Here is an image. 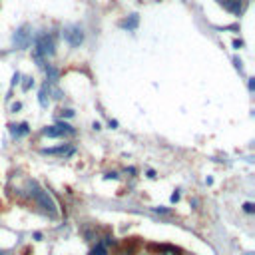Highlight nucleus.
<instances>
[{"label": "nucleus", "instance_id": "obj_1", "mask_svg": "<svg viewBox=\"0 0 255 255\" xmlns=\"http://www.w3.org/2000/svg\"><path fill=\"white\" fill-rule=\"evenodd\" d=\"M28 187H30V191H28V198L44 211L46 216H50V218H58V205H56V201H54V198L48 194L46 189H42L34 180L32 182H28Z\"/></svg>", "mask_w": 255, "mask_h": 255}, {"label": "nucleus", "instance_id": "obj_2", "mask_svg": "<svg viewBox=\"0 0 255 255\" xmlns=\"http://www.w3.org/2000/svg\"><path fill=\"white\" fill-rule=\"evenodd\" d=\"M56 54V46H54V40L50 34H40L36 38V44H34V56L42 58V60H48Z\"/></svg>", "mask_w": 255, "mask_h": 255}, {"label": "nucleus", "instance_id": "obj_3", "mask_svg": "<svg viewBox=\"0 0 255 255\" xmlns=\"http://www.w3.org/2000/svg\"><path fill=\"white\" fill-rule=\"evenodd\" d=\"M62 36H64V40L68 42V44L72 46V48H78L82 42H84V30L78 26V24H70V26H64V30H62Z\"/></svg>", "mask_w": 255, "mask_h": 255}, {"label": "nucleus", "instance_id": "obj_4", "mask_svg": "<svg viewBox=\"0 0 255 255\" xmlns=\"http://www.w3.org/2000/svg\"><path fill=\"white\" fill-rule=\"evenodd\" d=\"M30 42H32V30H30L28 24H22V26H20V28L14 32L12 44H14L16 48H20V50H24V48L30 46Z\"/></svg>", "mask_w": 255, "mask_h": 255}, {"label": "nucleus", "instance_id": "obj_5", "mask_svg": "<svg viewBox=\"0 0 255 255\" xmlns=\"http://www.w3.org/2000/svg\"><path fill=\"white\" fill-rule=\"evenodd\" d=\"M42 154H46V156H72L74 154V147L68 146V144H62L60 147H44Z\"/></svg>", "mask_w": 255, "mask_h": 255}, {"label": "nucleus", "instance_id": "obj_6", "mask_svg": "<svg viewBox=\"0 0 255 255\" xmlns=\"http://www.w3.org/2000/svg\"><path fill=\"white\" fill-rule=\"evenodd\" d=\"M8 130H10V136L18 140V138H22V136L30 134V126H28L26 122H22V124H10Z\"/></svg>", "mask_w": 255, "mask_h": 255}, {"label": "nucleus", "instance_id": "obj_7", "mask_svg": "<svg viewBox=\"0 0 255 255\" xmlns=\"http://www.w3.org/2000/svg\"><path fill=\"white\" fill-rule=\"evenodd\" d=\"M219 2L233 14H241L243 10V0H219Z\"/></svg>", "mask_w": 255, "mask_h": 255}, {"label": "nucleus", "instance_id": "obj_8", "mask_svg": "<svg viewBox=\"0 0 255 255\" xmlns=\"http://www.w3.org/2000/svg\"><path fill=\"white\" fill-rule=\"evenodd\" d=\"M42 136H48V138H64V136H68V134L64 132L62 128H58V126H46L44 130H42Z\"/></svg>", "mask_w": 255, "mask_h": 255}, {"label": "nucleus", "instance_id": "obj_9", "mask_svg": "<svg viewBox=\"0 0 255 255\" xmlns=\"http://www.w3.org/2000/svg\"><path fill=\"white\" fill-rule=\"evenodd\" d=\"M138 24H140V16L138 14H130V18H126V20H122V22H120V26L124 30H136Z\"/></svg>", "mask_w": 255, "mask_h": 255}, {"label": "nucleus", "instance_id": "obj_10", "mask_svg": "<svg viewBox=\"0 0 255 255\" xmlns=\"http://www.w3.org/2000/svg\"><path fill=\"white\" fill-rule=\"evenodd\" d=\"M50 86L48 84H44V86L40 88V92H38V102H40V106L42 108H48V104H50Z\"/></svg>", "mask_w": 255, "mask_h": 255}, {"label": "nucleus", "instance_id": "obj_11", "mask_svg": "<svg viewBox=\"0 0 255 255\" xmlns=\"http://www.w3.org/2000/svg\"><path fill=\"white\" fill-rule=\"evenodd\" d=\"M46 68V78H48V82H58L60 80V70L58 68H54V66H44Z\"/></svg>", "mask_w": 255, "mask_h": 255}, {"label": "nucleus", "instance_id": "obj_12", "mask_svg": "<svg viewBox=\"0 0 255 255\" xmlns=\"http://www.w3.org/2000/svg\"><path fill=\"white\" fill-rule=\"evenodd\" d=\"M88 255H110V253H108V247H104V245L98 241V243L90 249V253H88Z\"/></svg>", "mask_w": 255, "mask_h": 255}, {"label": "nucleus", "instance_id": "obj_13", "mask_svg": "<svg viewBox=\"0 0 255 255\" xmlns=\"http://www.w3.org/2000/svg\"><path fill=\"white\" fill-rule=\"evenodd\" d=\"M160 255H180V251L169 247V245H164V247H160Z\"/></svg>", "mask_w": 255, "mask_h": 255}, {"label": "nucleus", "instance_id": "obj_14", "mask_svg": "<svg viewBox=\"0 0 255 255\" xmlns=\"http://www.w3.org/2000/svg\"><path fill=\"white\" fill-rule=\"evenodd\" d=\"M100 243H102L104 247H110V245L114 247V245H118V241L114 239V236H110V233H108V236H104V241H100Z\"/></svg>", "mask_w": 255, "mask_h": 255}, {"label": "nucleus", "instance_id": "obj_15", "mask_svg": "<svg viewBox=\"0 0 255 255\" xmlns=\"http://www.w3.org/2000/svg\"><path fill=\"white\" fill-rule=\"evenodd\" d=\"M243 211H245V214H253V211H255V205H253L251 201H245V203H243Z\"/></svg>", "mask_w": 255, "mask_h": 255}, {"label": "nucleus", "instance_id": "obj_16", "mask_svg": "<svg viewBox=\"0 0 255 255\" xmlns=\"http://www.w3.org/2000/svg\"><path fill=\"white\" fill-rule=\"evenodd\" d=\"M32 86H34V80H32V78H26V82H24V86H22V90L26 92V90H30Z\"/></svg>", "mask_w": 255, "mask_h": 255}, {"label": "nucleus", "instance_id": "obj_17", "mask_svg": "<svg viewBox=\"0 0 255 255\" xmlns=\"http://www.w3.org/2000/svg\"><path fill=\"white\" fill-rule=\"evenodd\" d=\"M154 211H158V214H164V216H169V209H165V207H154Z\"/></svg>", "mask_w": 255, "mask_h": 255}, {"label": "nucleus", "instance_id": "obj_18", "mask_svg": "<svg viewBox=\"0 0 255 255\" xmlns=\"http://www.w3.org/2000/svg\"><path fill=\"white\" fill-rule=\"evenodd\" d=\"M18 110H22V104H20V102L12 104V108H10V112H18Z\"/></svg>", "mask_w": 255, "mask_h": 255}, {"label": "nucleus", "instance_id": "obj_19", "mask_svg": "<svg viewBox=\"0 0 255 255\" xmlns=\"http://www.w3.org/2000/svg\"><path fill=\"white\" fill-rule=\"evenodd\" d=\"M60 112H62L64 118H72L74 116V110H60Z\"/></svg>", "mask_w": 255, "mask_h": 255}, {"label": "nucleus", "instance_id": "obj_20", "mask_svg": "<svg viewBox=\"0 0 255 255\" xmlns=\"http://www.w3.org/2000/svg\"><path fill=\"white\" fill-rule=\"evenodd\" d=\"M106 180H118V174H116V172H110V174H106Z\"/></svg>", "mask_w": 255, "mask_h": 255}, {"label": "nucleus", "instance_id": "obj_21", "mask_svg": "<svg viewBox=\"0 0 255 255\" xmlns=\"http://www.w3.org/2000/svg\"><path fill=\"white\" fill-rule=\"evenodd\" d=\"M18 82H20V74L16 72V74L12 76V86H16V84H18Z\"/></svg>", "mask_w": 255, "mask_h": 255}, {"label": "nucleus", "instance_id": "obj_22", "mask_svg": "<svg viewBox=\"0 0 255 255\" xmlns=\"http://www.w3.org/2000/svg\"><path fill=\"white\" fill-rule=\"evenodd\" d=\"M172 201H174V203H178V201H180V191H176V194H172Z\"/></svg>", "mask_w": 255, "mask_h": 255}, {"label": "nucleus", "instance_id": "obj_23", "mask_svg": "<svg viewBox=\"0 0 255 255\" xmlns=\"http://www.w3.org/2000/svg\"><path fill=\"white\" fill-rule=\"evenodd\" d=\"M241 46H243L241 40H233V48H241Z\"/></svg>", "mask_w": 255, "mask_h": 255}, {"label": "nucleus", "instance_id": "obj_24", "mask_svg": "<svg viewBox=\"0 0 255 255\" xmlns=\"http://www.w3.org/2000/svg\"><path fill=\"white\" fill-rule=\"evenodd\" d=\"M233 62H236V68H237V70L241 72V70H243V68H241V60H239V58H236V60H233Z\"/></svg>", "mask_w": 255, "mask_h": 255}, {"label": "nucleus", "instance_id": "obj_25", "mask_svg": "<svg viewBox=\"0 0 255 255\" xmlns=\"http://www.w3.org/2000/svg\"><path fill=\"white\" fill-rule=\"evenodd\" d=\"M253 90H255V80L249 78V92H253Z\"/></svg>", "mask_w": 255, "mask_h": 255}, {"label": "nucleus", "instance_id": "obj_26", "mask_svg": "<svg viewBox=\"0 0 255 255\" xmlns=\"http://www.w3.org/2000/svg\"><path fill=\"white\" fill-rule=\"evenodd\" d=\"M147 178H152V180L156 178V172H154V169H150V172H147Z\"/></svg>", "mask_w": 255, "mask_h": 255}, {"label": "nucleus", "instance_id": "obj_27", "mask_svg": "<svg viewBox=\"0 0 255 255\" xmlns=\"http://www.w3.org/2000/svg\"><path fill=\"white\" fill-rule=\"evenodd\" d=\"M136 255H152V253H147V251H138Z\"/></svg>", "mask_w": 255, "mask_h": 255}, {"label": "nucleus", "instance_id": "obj_28", "mask_svg": "<svg viewBox=\"0 0 255 255\" xmlns=\"http://www.w3.org/2000/svg\"><path fill=\"white\" fill-rule=\"evenodd\" d=\"M243 255H253V253H243Z\"/></svg>", "mask_w": 255, "mask_h": 255}, {"label": "nucleus", "instance_id": "obj_29", "mask_svg": "<svg viewBox=\"0 0 255 255\" xmlns=\"http://www.w3.org/2000/svg\"><path fill=\"white\" fill-rule=\"evenodd\" d=\"M0 255H4V253H2V251H0Z\"/></svg>", "mask_w": 255, "mask_h": 255}]
</instances>
